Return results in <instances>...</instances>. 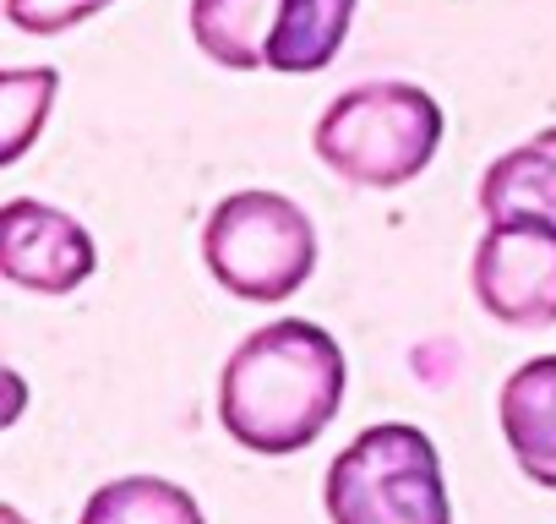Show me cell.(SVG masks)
I'll return each mask as SVG.
<instances>
[{"label":"cell","instance_id":"obj_1","mask_svg":"<svg viewBox=\"0 0 556 524\" xmlns=\"http://www.w3.org/2000/svg\"><path fill=\"white\" fill-rule=\"evenodd\" d=\"M344 350L328 328L278 317L245 334L218 372V421L251 453L312 448L344 404Z\"/></svg>","mask_w":556,"mask_h":524},{"label":"cell","instance_id":"obj_2","mask_svg":"<svg viewBox=\"0 0 556 524\" xmlns=\"http://www.w3.org/2000/svg\"><path fill=\"white\" fill-rule=\"evenodd\" d=\"M442 126H447L442 104L426 88L361 83L323 110L312 148L339 180L366 186V191H393L426 175V164L442 148Z\"/></svg>","mask_w":556,"mask_h":524},{"label":"cell","instance_id":"obj_3","mask_svg":"<svg viewBox=\"0 0 556 524\" xmlns=\"http://www.w3.org/2000/svg\"><path fill=\"white\" fill-rule=\"evenodd\" d=\"M207 274L251 307L290 301L317 269V229L285 191H235L202 224Z\"/></svg>","mask_w":556,"mask_h":524},{"label":"cell","instance_id":"obj_4","mask_svg":"<svg viewBox=\"0 0 556 524\" xmlns=\"http://www.w3.org/2000/svg\"><path fill=\"white\" fill-rule=\"evenodd\" d=\"M333 524H453L437 442L409 421L366 426L328 464Z\"/></svg>","mask_w":556,"mask_h":524},{"label":"cell","instance_id":"obj_5","mask_svg":"<svg viewBox=\"0 0 556 524\" xmlns=\"http://www.w3.org/2000/svg\"><path fill=\"white\" fill-rule=\"evenodd\" d=\"M469 290L480 312L507 328H551L556 323V224L551 219L491 224L469 262Z\"/></svg>","mask_w":556,"mask_h":524},{"label":"cell","instance_id":"obj_6","mask_svg":"<svg viewBox=\"0 0 556 524\" xmlns=\"http://www.w3.org/2000/svg\"><path fill=\"white\" fill-rule=\"evenodd\" d=\"M93 235L72 213L34 197H12L0 208V274L12 285L39 296H72L83 279H93Z\"/></svg>","mask_w":556,"mask_h":524},{"label":"cell","instance_id":"obj_7","mask_svg":"<svg viewBox=\"0 0 556 524\" xmlns=\"http://www.w3.org/2000/svg\"><path fill=\"white\" fill-rule=\"evenodd\" d=\"M502 437L518 459V470L545 486L556 475V355H534L523 361L507 383H502Z\"/></svg>","mask_w":556,"mask_h":524},{"label":"cell","instance_id":"obj_8","mask_svg":"<svg viewBox=\"0 0 556 524\" xmlns=\"http://www.w3.org/2000/svg\"><path fill=\"white\" fill-rule=\"evenodd\" d=\"M480 213L485 224H507V219L556 224V126L491 159V170L480 175Z\"/></svg>","mask_w":556,"mask_h":524},{"label":"cell","instance_id":"obj_9","mask_svg":"<svg viewBox=\"0 0 556 524\" xmlns=\"http://www.w3.org/2000/svg\"><path fill=\"white\" fill-rule=\"evenodd\" d=\"M355 23V0H278V23L267 39V72H323L339 61Z\"/></svg>","mask_w":556,"mask_h":524},{"label":"cell","instance_id":"obj_10","mask_svg":"<svg viewBox=\"0 0 556 524\" xmlns=\"http://www.w3.org/2000/svg\"><path fill=\"white\" fill-rule=\"evenodd\" d=\"M278 23V0H191V39L207 61L229 72L267 66V39Z\"/></svg>","mask_w":556,"mask_h":524},{"label":"cell","instance_id":"obj_11","mask_svg":"<svg viewBox=\"0 0 556 524\" xmlns=\"http://www.w3.org/2000/svg\"><path fill=\"white\" fill-rule=\"evenodd\" d=\"M77 524H202V508L186 486L159 481V475H126V481H104Z\"/></svg>","mask_w":556,"mask_h":524},{"label":"cell","instance_id":"obj_12","mask_svg":"<svg viewBox=\"0 0 556 524\" xmlns=\"http://www.w3.org/2000/svg\"><path fill=\"white\" fill-rule=\"evenodd\" d=\"M61 72L55 66H12L0 72V115H7V142H0V164H17L34 137L45 132V115L55 104Z\"/></svg>","mask_w":556,"mask_h":524},{"label":"cell","instance_id":"obj_13","mask_svg":"<svg viewBox=\"0 0 556 524\" xmlns=\"http://www.w3.org/2000/svg\"><path fill=\"white\" fill-rule=\"evenodd\" d=\"M104 7L110 0H7V23L23 34H66Z\"/></svg>","mask_w":556,"mask_h":524},{"label":"cell","instance_id":"obj_14","mask_svg":"<svg viewBox=\"0 0 556 524\" xmlns=\"http://www.w3.org/2000/svg\"><path fill=\"white\" fill-rule=\"evenodd\" d=\"M0 524H28V519H23L17 508H0Z\"/></svg>","mask_w":556,"mask_h":524},{"label":"cell","instance_id":"obj_15","mask_svg":"<svg viewBox=\"0 0 556 524\" xmlns=\"http://www.w3.org/2000/svg\"><path fill=\"white\" fill-rule=\"evenodd\" d=\"M545 486H551V491H556V475H551V481H545Z\"/></svg>","mask_w":556,"mask_h":524}]
</instances>
